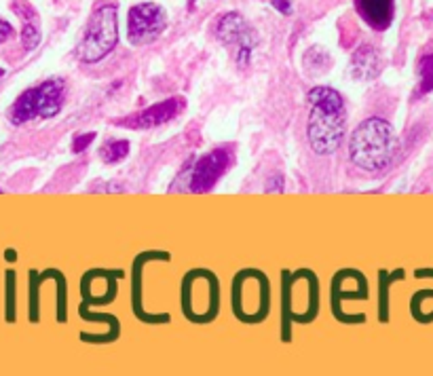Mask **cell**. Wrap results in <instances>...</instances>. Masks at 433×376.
<instances>
[{"label": "cell", "mask_w": 433, "mask_h": 376, "mask_svg": "<svg viewBox=\"0 0 433 376\" xmlns=\"http://www.w3.org/2000/svg\"><path fill=\"white\" fill-rule=\"evenodd\" d=\"M93 139H96V133H93V131L83 133V135H76V137L72 139V152H83Z\"/></svg>", "instance_id": "cell-16"}, {"label": "cell", "mask_w": 433, "mask_h": 376, "mask_svg": "<svg viewBox=\"0 0 433 376\" xmlns=\"http://www.w3.org/2000/svg\"><path fill=\"white\" fill-rule=\"evenodd\" d=\"M13 8L19 13V17L23 21V28H21V45H23V49L25 51L36 49V45L40 42V28H38L36 11L28 2H23V0L13 2Z\"/></svg>", "instance_id": "cell-12"}, {"label": "cell", "mask_w": 433, "mask_h": 376, "mask_svg": "<svg viewBox=\"0 0 433 376\" xmlns=\"http://www.w3.org/2000/svg\"><path fill=\"white\" fill-rule=\"evenodd\" d=\"M66 85L62 79L42 81L36 87L25 89L11 106L8 121L13 125H23L36 119H53L64 108Z\"/></svg>", "instance_id": "cell-3"}, {"label": "cell", "mask_w": 433, "mask_h": 376, "mask_svg": "<svg viewBox=\"0 0 433 376\" xmlns=\"http://www.w3.org/2000/svg\"><path fill=\"white\" fill-rule=\"evenodd\" d=\"M269 184H271V186H267V193H273V190H284V178H282V176L273 178Z\"/></svg>", "instance_id": "cell-19"}, {"label": "cell", "mask_w": 433, "mask_h": 376, "mask_svg": "<svg viewBox=\"0 0 433 376\" xmlns=\"http://www.w3.org/2000/svg\"><path fill=\"white\" fill-rule=\"evenodd\" d=\"M311 115L306 121V137L315 154H334L345 137L347 110L345 100L332 87H313L306 96Z\"/></svg>", "instance_id": "cell-1"}, {"label": "cell", "mask_w": 433, "mask_h": 376, "mask_svg": "<svg viewBox=\"0 0 433 376\" xmlns=\"http://www.w3.org/2000/svg\"><path fill=\"white\" fill-rule=\"evenodd\" d=\"M119 42V19H117V4H102L93 11L85 34L76 47V57L85 64H98Z\"/></svg>", "instance_id": "cell-4"}, {"label": "cell", "mask_w": 433, "mask_h": 376, "mask_svg": "<svg viewBox=\"0 0 433 376\" xmlns=\"http://www.w3.org/2000/svg\"><path fill=\"white\" fill-rule=\"evenodd\" d=\"M233 163V154L229 148H214L212 152L203 154L195 161L192 167L186 171V188L190 193H207L216 186V182L226 173Z\"/></svg>", "instance_id": "cell-9"}, {"label": "cell", "mask_w": 433, "mask_h": 376, "mask_svg": "<svg viewBox=\"0 0 433 376\" xmlns=\"http://www.w3.org/2000/svg\"><path fill=\"white\" fill-rule=\"evenodd\" d=\"M383 70V59L379 55V51L372 45H359L349 62V72L355 81L359 83H368L374 81Z\"/></svg>", "instance_id": "cell-11"}, {"label": "cell", "mask_w": 433, "mask_h": 376, "mask_svg": "<svg viewBox=\"0 0 433 376\" xmlns=\"http://www.w3.org/2000/svg\"><path fill=\"white\" fill-rule=\"evenodd\" d=\"M359 4V11L364 15V19L383 30L391 23V17H393V0H357Z\"/></svg>", "instance_id": "cell-13"}, {"label": "cell", "mask_w": 433, "mask_h": 376, "mask_svg": "<svg viewBox=\"0 0 433 376\" xmlns=\"http://www.w3.org/2000/svg\"><path fill=\"white\" fill-rule=\"evenodd\" d=\"M184 108H186V100L175 96V98H169L165 102H158L146 110H140L136 115H129L117 121V125L127 127V129H154V127L165 125L171 119H175Z\"/></svg>", "instance_id": "cell-10"}, {"label": "cell", "mask_w": 433, "mask_h": 376, "mask_svg": "<svg viewBox=\"0 0 433 376\" xmlns=\"http://www.w3.org/2000/svg\"><path fill=\"white\" fill-rule=\"evenodd\" d=\"M167 25V13L156 2H140L129 8L127 17V38L136 47L154 42Z\"/></svg>", "instance_id": "cell-7"}, {"label": "cell", "mask_w": 433, "mask_h": 376, "mask_svg": "<svg viewBox=\"0 0 433 376\" xmlns=\"http://www.w3.org/2000/svg\"><path fill=\"white\" fill-rule=\"evenodd\" d=\"M199 300L214 319L218 315V279L205 268L190 270L182 281V313L195 324H199Z\"/></svg>", "instance_id": "cell-5"}, {"label": "cell", "mask_w": 433, "mask_h": 376, "mask_svg": "<svg viewBox=\"0 0 433 376\" xmlns=\"http://www.w3.org/2000/svg\"><path fill=\"white\" fill-rule=\"evenodd\" d=\"M271 4H273L279 13H284V15H289V13H291V2H289V0H271Z\"/></svg>", "instance_id": "cell-18"}, {"label": "cell", "mask_w": 433, "mask_h": 376, "mask_svg": "<svg viewBox=\"0 0 433 376\" xmlns=\"http://www.w3.org/2000/svg\"><path fill=\"white\" fill-rule=\"evenodd\" d=\"M129 148H132V144H129V139H108L102 148H100V159L104 161V163H119V161H123L127 154H129Z\"/></svg>", "instance_id": "cell-14"}, {"label": "cell", "mask_w": 433, "mask_h": 376, "mask_svg": "<svg viewBox=\"0 0 433 376\" xmlns=\"http://www.w3.org/2000/svg\"><path fill=\"white\" fill-rule=\"evenodd\" d=\"M421 91L429 93L433 91V53L421 59Z\"/></svg>", "instance_id": "cell-15"}, {"label": "cell", "mask_w": 433, "mask_h": 376, "mask_svg": "<svg viewBox=\"0 0 433 376\" xmlns=\"http://www.w3.org/2000/svg\"><path fill=\"white\" fill-rule=\"evenodd\" d=\"M216 34L226 47H231L235 62L241 68H246L250 64L252 53H254L256 42H258L252 25L239 13H226V15H222V19L216 25Z\"/></svg>", "instance_id": "cell-8"}, {"label": "cell", "mask_w": 433, "mask_h": 376, "mask_svg": "<svg viewBox=\"0 0 433 376\" xmlns=\"http://www.w3.org/2000/svg\"><path fill=\"white\" fill-rule=\"evenodd\" d=\"M11 34H13L11 23H8V21H4V19H0V45H2L4 40H8V38H11Z\"/></svg>", "instance_id": "cell-17"}, {"label": "cell", "mask_w": 433, "mask_h": 376, "mask_svg": "<svg viewBox=\"0 0 433 376\" xmlns=\"http://www.w3.org/2000/svg\"><path fill=\"white\" fill-rule=\"evenodd\" d=\"M0 76H4V70H2V68H0Z\"/></svg>", "instance_id": "cell-20"}, {"label": "cell", "mask_w": 433, "mask_h": 376, "mask_svg": "<svg viewBox=\"0 0 433 376\" xmlns=\"http://www.w3.org/2000/svg\"><path fill=\"white\" fill-rule=\"evenodd\" d=\"M398 154V133L393 125L381 117L362 121L351 133L349 159L366 173L385 171Z\"/></svg>", "instance_id": "cell-2"}, {"label": "cell", "mask_w": 433, "mask_h": 376, "mask_svg": "<svg viewBox=\"0 0 433 376\" xmlns=\"http://www.w3.org/2000/svg\"><path fill=\"white\" fill-rule=\"evenodd\" d=\"M250 300L262 317L269 313V279L254 268L241 270L233 281V311L246 324H250Z\"/></svg>", "instance_id": "cell-6"}]
</instances>
